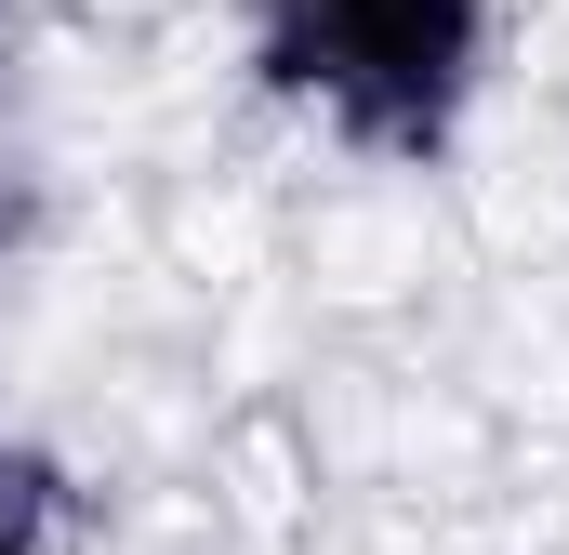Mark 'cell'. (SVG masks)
<instances>
[{"instance_id": "6da1fadb", "label": "cell", "mask_w": 569, "mask_h": 555, "mask_svg": "<svg viewBox=\"0 0 569 555\" xmlns=\"http://www.w3.org/2000/svg\"><path fill=\"white\" fill-rule=\"evenodd\" d=\"M490 0H266V53L371 145H437Z\"/></svg>"}, {"instance_id": "7a4b0ae2", "label": "cell", "mask_w": 569, "mask_h": 555, "mask_svg": "<svg viewBox=\"0 0 569 555\" xmlns=\"http://www.w3.org/2000/svg\"><path fill=\"white\" fill-rule=\"evenodd\" d=\"M40 490H53V476H40L27 450H0V555H27V543H40Z\"/></svg>"}]
</instances>
